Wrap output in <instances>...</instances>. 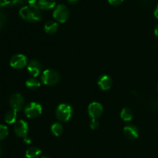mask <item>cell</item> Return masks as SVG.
Listing matches in <instances>:
<instances>
[{
  "label": "cell",
  "instance_id": "obj_33",
  "mask_svg": "<svg viewBox=\"0 0 158 158\" xmlns=\"http://www.w3.org/2000/svg\"><path fill=\"white\" fill-rule=\"evenodd\" d=\"M2 150L1 146H0V157L2 156Z\"/></svg>",
  "mask_w": 158,
  "mask_h": 158
},
{
  "label": "cell",
  "instance_id": "obj_14",
  "mask_svg": "<svg viewBox=\"0 0 158 158\" xmlns=\"http://www.w3.org/2000/svg\"><path fill=\"white\" fill-rule=\"evenodd\" d=\"M58 23L54 21H48L44 26V30L47 34H54L58 30Z\"/></svg>",
  "mask_w": 158,
  "mask_h": 158
},
{
  "label": "cell",
  "instance_id": "obj_21",
  "mask_svg": "<svg viewBox=\"0 0 158 158\" xmlns=\"http://www.w3.org/2000/svg\"><path fill=\"white\" fill-rule=\"evenodd\" d=\"M7 23V16L5 13L0 12V29H3Z\"/></svg>",
  "mask_w": 158,
  "mask_h": 158
},
{
  "label": "cell",
  "instance_id": "obj_17",
  "mask_svg": "<svg viewBox=\"0 0 158 158\" xmlns=\"http://www.w3.org/2000/svg\"><path fill=\"white\" fill-rule=\"evenodd\" d=\"M17 118V111L12 110H9L5 115V121L9 124H12L16 122Z\"/></svg>",
  "mask_w": 158,
  "mask_h": 158
},
{
  "label": "cell",
  "instance_id": "obj_19",
  "mask_svg": "<svg viewBox=\"0 0 158 158\" xmlns=\"http://www.w3.org/2000/svg\"><path fill=\"white\" fill-rule=\"evenodd\" d=\"M63 131V127L60 123H54L51 126V132L56 137H60L62 135Z\"/></svg>",
  "mask_w": 158,
  "mask_h": 158
},
{
  "label": "cell",
  "instance_id": "obj_23",
  "mask_svg": "<svg viewBox=\"0 0 158 158\" xmlns=\"http://www.w3.org/2000/svg\"><path fill=\"white\" fill-rule=\"evenodd\" d=\"M89 127L92 130H97L99 127V122L96 119H92L89 122Z\"/></svg>",
  "mask_w": 158,
  "mask_h": 158
},
{
  "label": "cell",
  "instance_id": "obj_7",
  "mask_svg": "<svg viewBox=\"0 0 158 158\" xmlns=\"http://www.w3.org/2000/svg\"><path fill=\"white\" fill-rule=\"evenodd\" d=\"M27 65V57L23 54H15L11 58L10 66L16 69H21Z\"/></svg>",
  "mask_w": 158,
  "mask_h": 158
},
{
  "label": "cell",
  "instance_id": "obj_18",
  "mask_svg": "<svg viewBox=\"0 0 158 158\" xmlns=\"http://www.w3.org/2000/svg\"><path fill=\"white\" fill-rule=\"evenodd\" d=\"M26 86L30 90H35L40 86V82L35 78L28 79L26 82Z\"/></svg>",
  "mask_w": 158,
  "mask_h": 158
},
{
  "label": "cell",
  "instance_id": "obj_8",
  "mask_svg": "<svg viewBox=\"0 0 158 158\" xmlns=\"http://www.w3.org/2000/svg\"><path fill=\"white\" fill-rule=\"evenodd\" d=\"M103 110V106L98 102H93L88 106V114L92 119L98 120V118L101 117Z\"/></svg>",
  "mask_w": 158,
  "mask_h": 158
},
{
  "label": "cell",
  "instance_id": "obj_35",
  "mask_svg": "<svg viewBox=\"0 0 158 158\" xmlns=\"http://www.w3.org/2000/svg\"><path fill=\"white\" fill-rule=\"evenodd\" d=\"M157 93H158V85H157Z\"/></svg>",
  "mask_w": 158,
  "mask_h": 158
},
{
  "label": "cell",
  "instance_id": "obj_12",
  "mask_svg": "<svg viewBox=\"0 0 158 158\" xmlns=\"http://www.w3.org/2000/svg\"><path fill=\"white\" fill-rule=\"evenodd\" d=\"M97 83L102 90H109L112 86V79L108 75H102L98 79Z\"/></svg>",
  "mask_w": 158,
  "mask_h": 158
},
{
  "label": "cell",
  "instance_id": "obj_4",
  "mask_svg": "<svg viewBox=\"0 0 158 158\" xmlns=\"http://www.w3.org/2000/svg\"><path fill=\"white\" fill-rule=\"evenodd\" d=\"M52 16L56 20L57 22L60 23H64L67 21L69 16V11L67 6L65 5L60 4L56 6L52 12Z\"/></svg>",
  "mask_w": 158,
  "mask_h": 158
},
{
  "label": "cell",
  "instance_id": "obj_27",
  "mask_svg": "<svg viewBox=\"0 0 158 158\" xmlns=\"http://www.w3.org/2000/svg\"><path fill=\"white\" fill-rule=\"evenodd\" d=\"M151 105H152L154 110H155L158 111V100H154V101L152 103H151Z\"/></svg>",
  "mask_w": 158,
  "mask_h": 158
},
{
  "label": "cell",
  "instance_id": "obj_32",
  "mask_svg": "<svg viewBox=\"0 0 158 158\" xmlns=\"http://www.w3.org/2000/svg\"><path fill=\"white\" fill-rule=\"evenodd\" d=\"M67 1L69 2V3H72V4H73V3H77L79 0H67Z\"/></svg>",
  "mask_w": 158,
  "mask_h": 158
},
{
  "label": "cell",
  "instance_id": "obj_16",
  "mask_svg": "<svg viewBox=\"0 0 158 158\" xmlns=\"http://www.w3.org/2000/svg\"><path fill=\"white\" fill-rule=\"evenodd\" d=\"M134 114H133L132 110L129 108H123L120 112V117L122 120L125 122H130L132 120Z\"/></svg>",
  "mask_w": 158,
  "mask_h": 158
},
{
  "label": "cell",
  "instance_id": "obj_9",
  "mask_svg": "<svg viewBox=\"0 0 158 158\" xmlns=\"http://www.w3.org/2000/svg\"><path fill=\"white\" fill-rule=\"evenodd\" d=\"M14 131L15 134L19 137H27L28 131H29V125L25 120H19L15 122L14 125Z\"/></svg>",
  "mask_w": 158,
  "mask_h": 158
},
{
  "label": "cell",
  "instance_id": "obj_28",
  "mask_svg": "<svg viewBox=\"0 0 158 158\" xmlns=\"http://www.w3.org/2000/svg\"><path fill=\"white\" fill-rule=\"evenodd\" d=\"M29 5H36V2H38L39 0H26Z\"/></svg>",
  "mask_w": 158,
  "mask_h": 158
},
{
  "label": "cell",
  "instance_id": "obj_2",
  "mask_svg": "<svg viewBox=\"0 0 158 158\" xmlns=\"http://www.w3.org/2000/svg\"><path fill=\"white\" fill-rule=\"evenodd\" d=\"M42 82L47 86H54L61 80L60 74L55 69H48L43 71L41 75Z\"/></svg>",
  "mask_w": 158,
  "mask_h": 158
},
{
  "label": "cell",
  "instance_id": "obj_13",
  "mask_svg": "<svg viewBox=\"0 0 158 158\" xmlns=\"http://www.w3.org/2000/svg\"><path fill=\"white\" fill-rule=\"evenodd\" d=\"M37 6L42 10H49L55 7L56 0H39Z\"/></svg>",
  "mask_w": 158,
  "mask_h": 158
},
{
  "label": "cell",
  "instance_id": "obj_6",
  "mask_svg": "<svg viewBox=\"0 0 158 158\" xmlns=\"http://www.w3.org/2000/svg\"><path fill=\"white\" fill-rule=\"evenodd\" d=\"M25 100L23 98V96L19 93L14 94L11 96L10 99H9V105H10L11 108L14 110L19 111L22 110L24 106Z\"/></svg>",
  "mask_w": 158,
  "mask_h": 158
},
{
  "label": "cell",
  "instance_id": "obj_1",
  "mask_svg": "<svg viewBox=\"0 0 158 158\" xmlns=\"http://www.w3.org/2000/svg\"><path fill=\"white\" fill-rule=\"evenodd\" d=\"M19 15L28 22H38L42 19L41 9L37 5H29L19 9Z\"/></svg>",
  "mask_w": 158,
  "mask_h": 158
},
{
  "label": "cell",
  "instance_id": "obj_24",
  "mask_svg": "<svg viewBox=\"0 0 158 158\" xmlns=\"http://www.w3.org/2000/svg\"><path fill=\"white\" fill-rule=\"evenodd\" d=\"M108 2L110 4H111L112 6H120L122 2H123V0H107Z\"/></svg>",
  "mask_w": 158,
  "mask_h": 158
},
{
  "label": "cell",
  "instance_id": "obj_10",
  "mask_svg": "<svg viewBox=\"0 0 158 158\" xmlns=\"http://www.w3.org/2000/svg\"><path fill=\"white\" fill-rule=\"evenodd\" d=\"M27 70L32 77H36L42 73V65L38 60H31L27 65Z\"/></svg>",
  "mask_w": 158,
  "mask_h": 158
},
{
  "label": "cell",
  "instance_id": "obj_30",
  "mask_svg": "<svg viewBox=\"0 0 158 158\" xmlns=\"http://www.w3.org/2000/svg\"><path fill=\"white\" fill-rule=\"evenodd\" d=\"M154 16L156 17V18L158 19V5L157 6V7L155 8V9H154Z\"/></svg>",
  "mask_w": 158,
  "mask_h": 158
},
{
  "label": "cell",
  "instance_id": "obj_25",
  "mask_svg": "<svg viewBox=\"0 0 158 158\" xmlns=\"http://www.w3.org/2000/svg\"><path fill=\"white\" fill-rule=\"evenodd\" d=\"M153 1H154V0H140V2H141V4L143 5V6H149L152 4Z\"/></svg>",
  "mask_w": 158,
  "mask_h": 158
},
{
  "label": "cell",
  "instance_id": "obj_34",
  "mask_svg": "<svg viewBox=\"0 0 158 158\" xmlns=\"http://www.w3.org/2000/svg\"><path fill=\"white\" fill-rule=\"evenodd\" d=\"M41 158H50V157H48V156H43V157H42Z\"/></svg>",
  "mask_w": 158,
  "mask_h": 158
},
{
  "label": "cell",
  "instance_id": "obj_15",
  "mask_svg": "<svg viewBox=\"0 0 158 158\" xmlns=\"http://www.w3.org/2000/svg\"><path fill=\"white\" fill-rule=\"evenodd\" d=\"M42 151L38 148L32 147V148H28L26 151V158H39L41 156Z\"/></svg>",
  "mask_w": 158,
  "mask_h": 158
},
{
  "label": "cell",
  "instance_id": "obj_3",
  "mask_svg": "<svg viewBox=\"0 0 158 158\" xmlns=\"http://www.w3.org/2000/svg\"><path fill=\"white\" fill-rule=\"evenodd\" d=\"M56 116L61 122H67L73 116V108L67 103H61L59 105L56 110Z\"/></svg>",
  "mask_w": 158,
  "mask_h": 158
},
{
  "label": "cell",
  "instance_id": "obj_26",
  "mask_svg": "<svg viewBox=\"0 0 158 158\" xmlns=\"http://www.w3.org/2000/svg\"><path fill=\"white\" fill-rule=\"evenodd\" d=\"M9 0H0V9L8 6L9 5Z\"/></svg>",
  "mask_w": 158,
  "mask_h": 158
},
{
  "label": "cell",
  "instance_id": "obj_11",
  "mask_svg": "<svg viewBox=\"0 0 158 158\" xmlns=\"http://www.w3.org/2000/svg\"><path fill=\"white\" fill-rule=\"evenodd\" d=\"M123 134H124L125 137L127 138L130 139V140H135V139L138 137L139 131L137 127L132 124H129L124 127V128H123Z\"/></svg>",
  "mask_w": 158,
  "mask_h": 158
},
{
  "label": "cell",
  "instance_id": "obj_20",
  "mask_svg": "<svg viewBox=\"0 0 158 158\" xmlns=\"http://www.w3.org/2000/svg\"><path fill=\"white\" fill-rule=\"evenodd\" d=\"M9 135V129L6 125L0 124V140H2Z\"/></svg>",
  "mask_w": 158,
  "mask_h": 158
},
{
  "label": "cell",
  "instance_id": "obj_31",
  "mask_svg": "<svg viewBox=\"0 0 158 158\" xmlns=\"http://www.w3.org/2000/svg\"><path fill=\"white\" fill-rule=\"evenodd\" d=\"M154 33H155V35L158 37V24L155 26V29H154Z\"/></svg>",
  "mask_w": 158,
  "mask_h": 158
},
{
  "label": "cell",
  "instance_id": "obj_29",
  "mask_svg": "<svg viewBox=\"0 0 158 158\" xmlns=\"http://www.w3.org/2000/svg\"><path fill=\"white\" fill-rule=\"evenodd\" d=\"M23 140H24L25 143H27V144H29V143H31V142H32L31 138H29V137H24V138H23Z\"/></svg>",
  "mask_w": 158,
  "mask_h": 158
},
{
  "label": "cell",
  "instance_id": "obj_5",
  "mask_svg": "<svg viewBox=\"0 0 158 158\" xmlns=\"http://www.w3.org/2000/svg\"><path fill=\"white\" fill-rule=\"evenodd\" d=\"M24 112L28 118H36L42 114L43 107H42L41 104H40L39 103L32 102L25 107Z\"/></svg>",
  "mask_w": 158,
  "mask_h": 158
},
{
  "label": "cell",
  "instance_id": "obj_22",
  "mask_svg": "<svg viewBox=\"0 0 158 158\" xmlns=\"http://www.w3.org/2000/svg\"><path fill=\"white\" fill-rule=\"evenodd\" d=\"M25 1H26V0H10V1L9 2V5H8V6L11 7V6H20V5L24 4Z\"/></svg>",
  "mask_w": 158,
  "mask_h": 158
}]
</instances>
